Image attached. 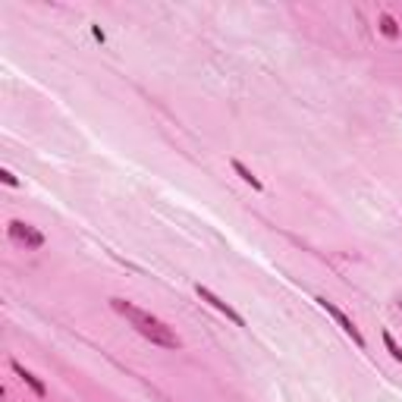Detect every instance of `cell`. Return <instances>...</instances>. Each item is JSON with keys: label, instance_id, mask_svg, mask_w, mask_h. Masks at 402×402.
<instances>
[{"label": "cell", "instance_id": "obj_1", "mask_svg": "<svg viewBox=\"0 0 402 402\" xmlns=\"http://www.w3.org/2000/svg\"><path fill=\"white\" fill-rule=\"evenodd\" d=\"M110 308H113L117 314H123V318L129 320V324L135 327V330L142 333L148 343L161 345V349H179V345H182V339L176 336V333L170 330V327L163 324L161 318H154V314L144 311V308L132 305V302H126V299H110Z\"/></svg>", "mask_w": 402, "mask_h": 402}, {"label": "cell", "instance_id": "obj_2", "mask_svg": "<svg viewBox=\"0 0 402 402\" xmlns=\"http://www.w3.org/2000/svg\"><path fill=\"white\" fill-rule=\"evenodd\" d=\"M318 305L324 308V311L330 314V318L336 320L339 327H343V333H345V336H352V343H355L358 349H364V336H362V330H358V327H355V320H352L349 314L343 311V308H339V305H333L330 299H318Z\"/></svg>", "mask_w": 402, "mask_h": 402}, {"label": "cell", "instance_id": "obj_3", "mask_svg": "<svg viewBox=\"0 0 402 402\" xmlns=\"http://www.w3.org/2000/svg\"><path fill=\"white\" fill-rule=\"evenodd\" d=\"M195 292H198V299H201V302H207V305H211V308H217L220 314H226V320H232V324H236V327H245V318H242V314H239L236 308L230 305V302H223V299H220L217 292H211V289H207V286H201V283H198V286H195Z\"/></svg>", "mask_w": 402, "mask_h": 402}, {"label": "cell", "instance_id": "obj_4", "mask_svg": "<svg viewBox=\"0 0 402 402\" xmlns=\"http://www.w3.org/2000/svg\"><path fill=\"white\" fill-rule=\"evenodd\" d=\"M10 239L16 245H25V248H41L44 245V236L35 230V226L22 223V220H10Z\"/></svg>", "mask_w": 402, "mask_h": 402}, {"label": "cell", "instance_id": "obj_5", "mask_svg": "<svg viewBox=\"0 0 402 402\" xmlns=\"http://www.w3.org/2000/svg\"><path fill=\"white\" fill-rule=\"evenodd\" d=\"M10 368L16 371V377H19V380H22L25 387H29V389H31V393H35V396H41V399H44V396H47V387H44V383L38 380V377L31 374V371H25V368H22V364H19V362H10Z\"/></svg>", "mask_w": 402, "mask_h": 402}, {"label": "cell", "instance_id": "obj_6", "mask_svg": "<svg viewBox=\"0 0 402 402\" xmlns=\"http://www.w3.org/2000/svg\"><path fill=\"white\" fill-rule=\"evenodd\" d=\"M232 170H236V173H239V176H242V182H248V186H251V188H255V192H264V182H261V179H258V176H255V173H251V170H248V167H245V163H242V161H232Z\"/></svg>", "mask_w": 402, "mask_h": 402}, {"label": "cell", "instance_id": "obj_7", "mask_svg": "<svg viewBox=\"0 0 402 402\" xmlns=\"http://www.w3.org/2000/svg\"><path fill=\"white\" fill-rule=\"evenodd\" d=\"M380 35L393 38V41L399 38V25H396V19L389 16V13H383V16H380Z\"/></svg>", "mask_w": 402, "mask_h": 402}, {"label": "cell", "instance_id": "obj_8", "mask_svg": "<svg viewBox=\"0 0 402 402\" xmlns=\"http://www.w3.org/2000/svg\"><path fill=\"white\" fill-rule=\"evenodd\" d=\"M383 345H387V349H389V355H393L396 362H402V345L393 339V333H387V330H383Z\"/></svg>", "mask_w": 402, "mask_h": 402}, {"label": "cell", "instance_id": "obj_9", "mask_svg": "<svg viewBox=\"0 0 402 402\" xmlns=\"http://www.w3.org/2000/svg\"><path fill=\"white\" fill-rule=\"evenodd\" d=\"M0 179H3L6 186H19V179H16V176L10 173V170H0Z\"/></svg>", "mask_w": 402, "mask_h": 402}]
</instances>
